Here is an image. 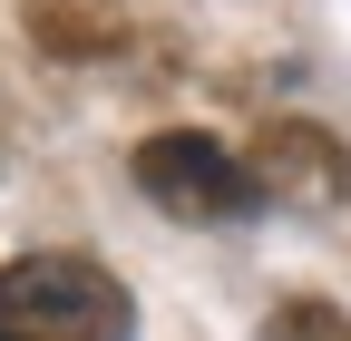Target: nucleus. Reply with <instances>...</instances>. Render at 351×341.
I'll return each instance as SVG.
<instances>
[{
  "instance_id": "f257e3e1",
  "label": "nucleus",
  "mask_w": 351,
  "mask_h": 341,
  "mask_svg": "<svg viewBox=\"0 0 351 341\" xmlns=\"http://www.w3.org/2000/svg\"><path fill=\"white\" fill-rule=\"evenodd\" d=\"M0 331L10 341H127L137 331V303L88 253H20L0 273Z\"/></svg>"
},
{
  "instance_id": "f03ea898",
  "label": "nucleus",
  "mask_w": 351,
  "mask_h": 341,
  "mask_svg": "<svg viewBox=\"0 0 351 341\" xmlns=\"http://www.w3.org/2000/svg\"><path fill=\"white\" fill-rule=\"evenodd\" d=\"M137 195L166 205L176 225H234V215H254V205H263L254 166H244L234 147H215L205 127H166V137L137 147Z\"/></svg>"
},
{
  "instance_id": "7ed1b4c3",
  "label": "nucleus",
  "mask_w": 351,
  "mask_h": 341,
  "mask_svg": "<svg viewBox=\"0 0 351 341\" xmlns=\"http://www.w3.org/2000/svg\"><path fill=\"white\" fill-rule=\"evenodd\" d=\"M244 166H254V186H263V195H274V186H283V195H322V205L351 195V147L322 137L313 117H274V127L254 137Z\"/></svg>"
},
{
  "instance_id": "20e7f679",
  "label": "nucleus",
  "mask_w": 351,
  "mask_h": 341,
  "mask_svg": "<svg viewBox=\"0 0 351 341\" xmlns=\"http://www.w3.org/2000/svg\"><path fill=\"white\" fill-rule=\"evenodd\" d=\"M29 39L49 59H117L127 49V29L108 10H88V0H29Z\"/></svg>"
},
{
  "instance_id": "39448f33",
  "label": "nucleus",
  "mask_w": 351,
  "mask_h": 341,
  "mask_svg": "<svg viewBox=\"0 0 351 341\" xmlns=\"http://www.w3.org/2000/svg\"><path fill=\"white\" fill-rule=\"evenodd\" d=\"M263 341H351V312L341 303H274L263 312Z\"/></svg>"
}]
</instances>
